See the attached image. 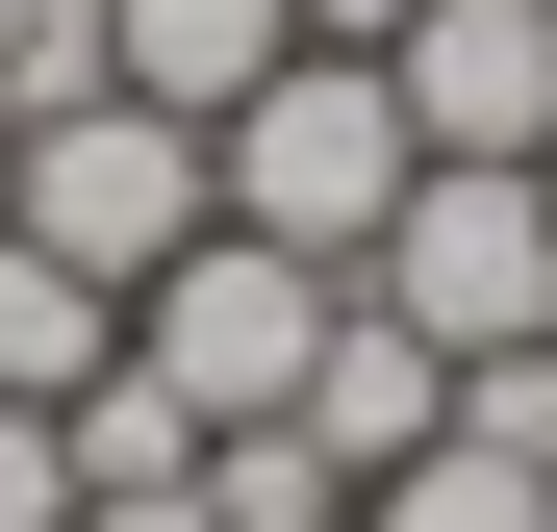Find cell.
<instances>
[{"instance_id":"obj_14","label":"cell","mask_w":557,"mask_h":532,"mask_svg":"<svg viewBox=\"0 0 557 532\" xmlns=\"http://www.w3.org/2000/svg\"><path fill=\"white\" fill-rule=\"evenodd\" d=\"M278 26H305V51H381V26H406V0H278Z\"/></svg>"},{"instance_id":"obj_6","label":"cell","mask_w":557,"mask_h":532,"mask_svg":"<svg viewBox=\"0 0 557 532\" xmlns=\"http://www.w3.org/2000/svg\"><path fill=\"white\" fill-rule=\"evenodd\" d=\"M305 431H330V482H406L431 431H456V355H431L406 305H330V355H305Z\"/></svg>"},{"instance_id":"obj_10","label":"cell","mask_w":557,"mask_h":532,"mask_svg":"<svg viewBox=\"0 0 557 532\" xmlns=\"http://www.w3.org/2000/svg\"><path fill=\"white\" fill-rule=\"evenodd\" d=\"M203 507H228V532H355V482H330V431H305V406L203 431Z\"/></svg>"},{"instance_id":"obj_8","label":"cell","mask_w":557,"mask_h":532,"mask_svg":"<svg viewBox=\"0 0 557 532\" xmlns=\"http://www.w3.org/2000/svg\"><path fill=\"white\" fill-rule=\"evenodd\" d=\"M102 355H127V305L76 280V253H26V228H0V406H76Z\"/></svg>"},{"instance_id":"obj_1","label":"cell","mask_w":557,"mask_h":532,"mask_svg":"<svg viewBox=\"0 0 557 532\" xmlns=\"http://www.w3.org/2000/svg\"><path fill=\"white\" fill-rule=\"evenodd\" d=\"M203 177H228V228H253V253H305V280H355V253L406 228L431 127H406V76H381V51H278L253 102L203 127Z\"/></svg>"},{"instance_id":"obj_7","label":"cell","mask_w":557,"mask_h":532,"mask_svg":"<svg viewBox=\"0 0 557 532\" xmlns=\"http://www.w3.org/2000/svg\"><path fill=\"white\" fill-rule=\"evenodd\" d=\"M278 51H305L278 0H102V76H127V102H177V127H228Z\"/></svg>"},{"instance_id":"obj_13","label":"cell","mask_w":557,"mask_h":532,"mask_svg":"<svg viewBox=\"0 0 557 532\" xmlns=\"http://www.w3.org/2000/svg\"><path fill=\"white\" fill-rule=\"evenodd\" d=\"M76 532H228L203 482H102V507H76Z\"/></svg>"},{"instance_id":"obj_5","label":"cell","mask_w":557,"mask_h":532,"mask_svg":"<svg viewBox=\"0 0 557 532\" xmlns=\"http://www.w3.org/2000/svg\"><path fill=\"white\" fill-rule=\"evenodd\" d=\"M381 76H406L431 152H557V0H406Z\"/></svg>"},{"instance_id":"obj_15","label":"cell","mask_w":557,"mask_h":532,"mask_svg":"<svg viewBox=\"0 0 557 532\" xmlns=\"http://www.w3.org/2000/svg\"><path fill=\"white\" fill-rule=\"evenodd\" d=\"M532 177H557V152H532Z\"/></svg>"},{"instance_id":"obj_3","label":"cell","mask_w":557,"mask_h":532,"mask_svg":"<svg viewBox=\"0 0 557 532\" xmlns=\"http://www.w3.org/2000/svg\"><path fill=\"white\" fill-rule=\"evenodd\" d=\"M355 305H406L431 355H557V177L532 152H431L406 228L355 253Z\"/></svg>"},{"instance_id":"obj_12","label":"cell","mask_w":557,"mask_h":532,"mask_svg":"<svg viewBox=\"0 0 557 532\" xmlns=\"http://www.w3.org/2000/svg\"><path fill=\"white\" fill-rule=\"evenodd\" d=\"M0 532H76V431L51 406H0Z\"/></svg>"},{"instance_id":"obj_2","label":"cell","mask_w":557,"mask_h":532,"mask_svg":"<svg viewBox=\"0 0 557 532\" xmlns=\"http://www.w3.org/2000/svg\"><path fill=\"white\" fill-rule=\"evenodd\" d=\"M0 228H26V253H76V280H177V253H203L228 228V177H203V127H177V102H127V76H102V102H26V127H0Z\"/></svg>"},{"instance_id":"obj_11","label":"cell","mask_w":557,"mask_h":532,"mask_svg":"<svg viewBox=\"0 0 557 532\" xmlns=\"http://www.w3.org/2000/svg\"><path fill=\"white\" fill-rule=\"evenodd\" d=\"M26 102H102V0H0V127Z\"/></svg>"},{"instance_id":"obj_9","label":"cell","mask_w":557,"mask_h":532,"mask_svg":"<svg viewBox=\"0 0 557 532\" xmlns=\"http://www.w3.org/2000/svg\"><path fill=\"white\" fill-rule=\"evenodd\" d=\"M355 532H557V457H482V431H431L406 482H355Z\"/></svg>"},{"instance_id":"obj_4","label":"cell","mask_w":557,"mask_h":532,"mask_svg":"<svg viewBox=\"0 0 557 532\" xmlns=\"http://www.w3.org/2000/svg\"><path fill=\"white\" fill-rule=\"evenodd\" d=\"M330 305H355V280H305V253H253V228H203L177 280H127V355H152V381L203 406V431H253V406H305V355H330Z\"/></svg>"}]
</instances>
